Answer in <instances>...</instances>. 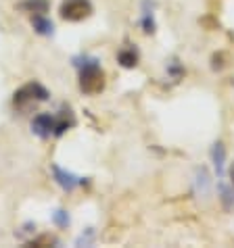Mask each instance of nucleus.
<instances>
[{"label": "nucleus", "mask_w": 234, "mask_h": 248, "mask_svg": "<svg viewBox=\"0 0 234 248\" xmlns=\"http://www.w3.org/2000/svg\"><path fill=\"white\" fill-rule=\"evenodd\" d=\"M71 63L80 73L78 86L86 96H96L105 90V71H102L99 59L90 57V54H78L71 59Z\"/></svg>", "instance_id": "nucleus-1"}, {"label": "nucleus", "mask_w": 234, "mask_h": 248, "mask_svg": "<svg viewBox=\"0 0 234 248\" xmlns=\"http://www.w3.org/2000/svg\"><path fill=\"white\" fill-rule=\"evenodd\" d=\"M48 98H50V92H48L40 81H30V84L21 86L13 94V105H15V108H19V111H25V108L38 105V102H46Z\"/></svg>", "instance_id": "nucleus-2"}, {"label": "nucleus", "mask_w": 234, "mask_h": 248, "mask_svg": "<svg viewBox=\"0 0 234 248\" xmlns=\"http://www.w3.org/2000/svg\"><path fill=\"white\" fill-rule=\"evenodd\" d=\"M94 13V6L90 0H63L59 9V15L63 21L69 23H80L88 19Z\"/></svg>", "instance_id": "nucleus-3"}, {"label": "nucleus", "mask_w": 234, "mask_h": 248, "mask_svg": "<svg viewBox=\"0 0 234 248\" xmlns=\"http://www.w3.org/2000/svg\"><path fill=\"white\" fill-rule=\"evenodd\" d=\"M50 173H52L54 184H57L63 192H67V194L75 192V190L80 188V186H84L86 180H88V177L75 175L73 171H69V169H63V167H61V165H57V163H52V165H50Z\"/></svg>", "instance_id": "nucleus-4"}, {"label": "nucleus", "mask_w": 234, "mask_h": 248, "mask_svg": "<svg viewBox=\"0 0 234 248\" xmlns=\"http://www.w3.org/2000/svg\"><path fill=\"white\" fill-rule=\"evenodd\" d=\"M57 132V115L52 113H40L32 119V134L38 136L40 140H48Z\"/></svg>", "instance_id": "nucleus-5"}, {"label": "nucleus", "mask_w": 234, "mask_h": 248, "mask_svg": "<svg viewBox=\"0 0 234 248\" xmlns=\"http://www.w3.org/2000/svg\"><path fill=\"white\" fill-rule=\"evenodd\" d=\"M155 9L157 4L153 0H142L140 2V19H138V25L142 33H147V36H153L157 31V19H155Z\"/></svg>", "instance_id": "nucleus-6"}, {"label": "nucleus", "mask_w": 234, "mask_h": 248, "mask_svg": "<svg viewBox=\"0 0 234 248\" xmlns=\"http://www.w3.org/2000/svg\"><path fill=\"white\" fill-rule=\"evenodd\" d=\"M209 156H211V165H213V169H216L217 180H224V175H226V146H224L222 140H216L211 144Z\"/></svg>", "instance_id": "nucleus-7"}, {"label": "nucleus", "mask_w": 234, "mask_h": 248, "mask_svg": "<svg viewBox=\"0 0 234 248\" xmlns=\"http://www.w3.org/2000/svg\"><path fill=\"white\" fill-rule=\"evenodd\" d=\"M192 186H195V194L201 198H207L211 194V175L207 167H197L195 169V180H192Z\"/></svg>", "instance_id": "nucleus-8"}, {"label": "nucleus", "mask_w": 234, "mask_h": 248, "mask_svg": "<svg viewBox=\"0 0 234 248\" xmlns=\"http://www.w3.org/2000/svg\"><path fill=\"white\" fill-rule=\"evenodd\" d=\"M140 61V52L136 46H123L119 52H117V63H119L123 69H134L136 65H138Z\"/></svg>", "instance_id": "nucleus-9"}, {"label": "nucleus", "mask_w": 234, "mask_h": 248, "mask_svg": "<svg viewBox=\"0 0 234 248\" xmlns=\"http://www.w3.org/2000/svg\"><path fill=\"white\" fill-rule=\"evenodd\" d=\"M32 27H33V31L42 38H52L54 36V23L46 15H33L32 17Z\"/></svg>", "instance_id": "nucleus-10"}, {"label": "nucleus", "mask_w": 234, "mask_h": 248, "mask_svg": "<svg viewBox=\"0 0 234 248\" xmlns=\"http://www.w3.org/2000/svg\"><path fill=\"white\" fill-rule=\"evenodd\" d=\"M75 125V117L69 108H63L59 115H57V132H54V138H61L65 132H69V127Z\"/></svg>", "instance_id": "nucleus-11"}, {"label": "nucleus", "mask_w": 234, "mask_h": 248, "mask_svg": "<svg viewBox=\"0 0 234 248\" xmlns=\"http://www.w3.org/2000/svg\"><path fill=\"white\" fill-rule=\"evenodd\" d=\"M19 9L30 13V15H46L48 9H50V2L48 0H23L21 4H19Z\"/></svg>", "instance_id": "nucleus-12"}, {"label": "nucleus", "mask_w": 234, "mask_h": 248, "mask_svg": "<svg viewBox=\"0 0 234 248\" xmlns=\"http://www.w3.org/2000/svg\"><path fill=\"white\" fill-rule=\"evenodd\" d=\"M217 196H219V202L226 211H232L234 209V188L224 182L217 184Z\"/></svg>", "instance_id": "nucleus-13"}, {"label": "nucleus", "mask_w": 234, "mask_h": 248, "mask_svg": "<svg viewBox=\"0 0 234 248\" xmlns=\"http://www.w3.org/2000/svg\"><path fill=\"white\" fill-rule=\"evenodd\" d=\"M50 221L59 227V230H65V227L71 225V215L67 209H54L50 213Z\"/></svg>", "instance_id": "nucleus-14"}, {"label": "nucleus", "mask_w": 234, "mask_h": 248, "mask_svg": "<svg viewBox=\"0 0 234 248\" xmlns=\"http://www.w3.org/2000/svg\"><path fill=\"white\" fill-rule=\"evenodd\" d=\"M165 71H167V75L174 81H180L184 75H186V69H184V65L178 59H169L167 65H165Z\"/></svg>", "instance_id": "nucleus-15"}, {"label": "nucleus", "mask_w": 234, "mask_h": 248, "mask_svg": "<svg viewBox=\"0 0 234 248\" xmlns=\"http://www.w3.org/2000/svg\"><path fill=\"white\" fill-rule=\"evenodd\" d=\"M94 240H96L94 227H88V230H84L78 238H75V246H92V244H94Z\"/></svg>", "instance_id": "nucleus-16"}, {"label": "nucleus", "mask_w": 234, "mask_h": 248, "mask_svg": "<svg viewBox=\"0 0 234 248\" xmlns=\"http://www.w3.org/2000/svg\"><path fill=\"white\" fill-rule=\"evenodd\" d=\"M228 177H230V186L234 188V163L230 165V169H228Z\"/></svg>", "instance_id": "nucleus-17"}]
</instances>
